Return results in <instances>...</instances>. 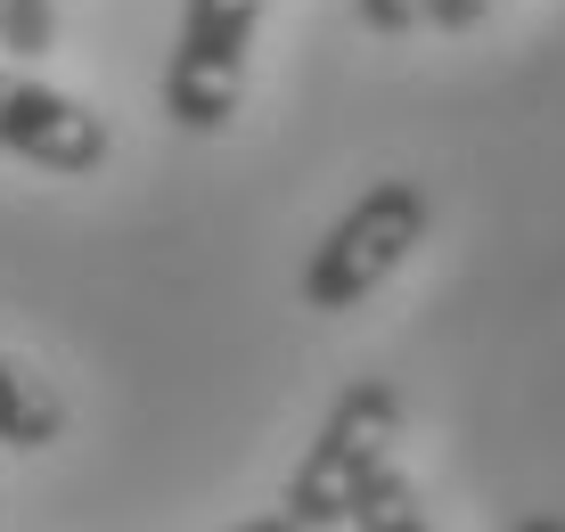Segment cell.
<instances>
[{"mask_svg": "<svg viewBox=\"0 0 565 532\" xmlns=\"http://www.w3.org/2000/svg\"><path fill=\"white\" fill-rule=\"evenodd\" d=\"M0 50H9V66H42L57 50V9L50 0H0Z\"/></svg>", "mask_w": 565, "mask_h": 532, "instance_id": "52a82bcc", "label": "cell"}, {"mask_svg": "<svg viewBox=\"0 0 565 532\" xmlns=\"http://www.w3.org/2000/svg\"><path fill=\"white\" fill-rule=\"evenodd\" d=\"M500 0H426V25L435 33H467V25H483Z\"/></svg>", "mask_w": 565, "mask_h": 532, "instance_id": "9c48e42d", "label": "cell"}, {"mask_svg": "<svg viewBox=\"0 0 565 532\" xmlns=\"http://www.w3.org/2000/svg\"><path fill=\"white\" fill-rule=\"evenodd\" d=\"M238 532H303L296 517H255V524H238Z\"/></svg>", "mask_w": 565, "mask_h": 532, "instance_id": "30bf717a", "label": "cell"}, {"mask_svg": "<svg viewBox=\"0 0 565 532\" xmlns=\"http://www.w3.org/2000/svg\"><path fill=\"white\" fill-rule=\"evenodd\" d=\"M426 230H435V196H426L418 181H402V172L394 181H369L353 205L328 222V238L311 246L303 311H361L369 295L426 246Z\"/></svg>", "mask_w": 565, "mask_h": 532, "instance_id": "6da1fadb", "label": "cell"}, {"mask_svg": "<svg viewBox=\"0 0 565 532\" xmlns=\"http://www.w3.org/2000/svg\"><path fill=\"white\" fill-rule=\"evenodd\" d=\"M57 435H66V402L33 369L0 361V450H50Z\"/></svg>", "mask_w": 565, "mask_h": 532, "instance_id": "5b68a950", "label": "cell"}, {"mask_svg": "<svg viewBox=\"0 0 565 532\" xmlns=\"http://www.w3.org/2000/svg\"><path fill=\"white\" fill-rule=\"evenodd\" d=\"M516 532H565V517H524Z\"/></svg>", "mask_w": 565, "mask_h": 532, "instance_id": "8fae6325", "label": "cell"}, {"mask_svg": "<svg viewBox=\"0 0 565 532\" xmlns=\"http://www.w3.org/2000/svg\"><path fill=\"white\" fill-rule=\"evenodd\" d=\"M107 148L115 140H107L99 107H83L74 91H57L42 74H25V66H0V156L83 181V172L107 164Z\"/></svg>", "mask_w": 565, "mask_h": 532, "instance_id": "277c9868", "label": "cell"}, {"mask_svg": "<svg viewBox=\"0 0 565 532\" xmlns=\"http://www.w3.org/2000/svg\"><path fill=\"white\" fill-rule=\"evenodd\" d=\"M255 25H263V0H189L181 9V42H172V66H164V115L181 131L213 140V131L238 124Z\"/></svg>", "mask_w": 565, "mask_h": 532, "instance_id": "3957f363", "label": "cell"}, {"mask_svg": "<svg viewBox=\"0 0 565 532\" xmlns=\"http://www.w3.org/2000/svg\"><path fill=\"white\" fill-rule=\"evenodd\" d=\"M369 33H418L426 25V0H353Z\"/></svg>", "mask_w": 565, "mask_h": 532, "instance_id": "ba28073f", "label": "cell"}, {"mask_svg": "<svg viewBox=\"0 0 565 532\" xmlns=\"http://www.w3.org/2000/svg\"><path fill=\"white\" fill-rule=\"evenodd\" d=\"M394 450H402V393L385 377H353L337 393V409L320 418L303 467L287 476L279 517H296L303 532H337L344 517H353L361 491L394 467Z\"/></svg>", "mask_w": 565, "mask_h": 532, "instance_id": "7a4b0ae2", "label": "cell"}, {"mask_svg": "<svg viewBox=\"0 0 565 532\" xmlns=\"http://www.w3.org/2000/svg\"><path fill=\"white\" fill-rule=\"evenodd\" d=\"M344 524H353V532H435V524H426V508H418V483L402 476V467H385V476L353 500V517H344Z\"/></svg>", "mask_w": 565, "mask_h": 532, "instance_id": "8992f818", "label": "cell"}]
</instances>
